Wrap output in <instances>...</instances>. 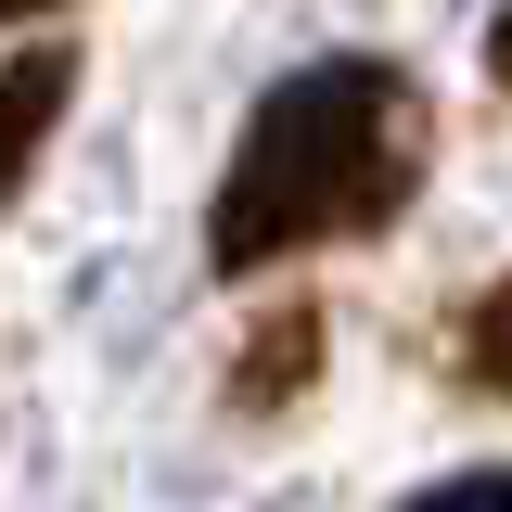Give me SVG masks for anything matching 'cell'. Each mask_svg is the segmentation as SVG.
<instances>
[{
	"label": "cell",
	"mask_w": 512,
	"mask_h": 512,
	"mask_svg": "<svg viewBox=\"0 0 512 512\" xmlns=\"http://www.w3.org/2000/svg\"><path fill=\"white\" fill-rule=\"evenodd\" d=\"M423 90L384 52H320L295 64L269 103L244 116L231 167H218V205H205V256L218 282H256V269H295L320 244H359L384 231L410 180H423Z\"/></svg>",
	"instance_id": "6da1fadb"
},
{
	"label": "cell",
	"mask_w": 512,
	"mask_h": 512,
	"mask_svg": "<svg viewBox=\"0 0 512 512\" xmlns=\"http://www.w3.org/2000/svg\"><path fill=\"white\" fill-rule=\"evenodd\" d=\"M308 372H320V308L295 295V308H269L244 333V359H231V410H282V397H308Z\"/></svg>",
	"instance_id": "7a4b0ae2"
},
{
	"label": "cell",
	"mask_w": 512,
	"mask_h": 512,
	"mask_svg": "<svg viewBox=\"0 0 512 512\" xmlns=\"http://www.w3.org/2000/svg\"><path fill=\"white\" fill-rule=\"evenodd\" d=\"M64 77H77L64 52H13L0 64V205H13L26 167H39V141L64 128Z\"/></svg>",
	"instance_id": "3957f363"
},
{
	"label": "cell",
	"mask_w": 512,
	"mask_h": 512,
	"mask_svg": "<svg viewBox=\"0 0 512 512\" xmlns=\"http://www.w3.org/2000/svg\"><path fill=\"white\" fill-rule=\"evenodd\" d=\"M448 372L474 384V397H512V269L461 308V333H448Z\"/></svg>",
	"instance_id": "277c9868"
},
{
	"label": "cell",
	"mask_w": 512,
	"mask_h": 512,
	"mask_svg": "<svg viewBox=\"0 0 512 512\" xmlns=\"http://www.w3.org/2000/svg\"><path fill=\"white\" fill-rule=\"evenodd\" d=\"M397 512H512V461H474V474H436L423 500H397Z\"/></svg>",
	"instance_id": "5b68a950"
},
{
	"label": "cell",
	"mask_w": 512,
	"mask_h": 512,
	"mask_svg": "<svg viewBox=\"0 0 512 512\" xmlns=\"http://www.w3.org/2000/svg\"><path fill=\"white\" fill-rule=\"evenodd\" d=\"M487 77H500V103H512V0H500V26H487Z\"/></svg>",
	"instance_id": "8992f818"
},
{
	"label": "cell",
	"mask_w": 512,
	"mask_h": 512,
	"mask_svg": "<svg viewBox=\"0 0 512 512\" xmlns=\"http://www.w3.org/2000/svg\"><path fill=\"white\" fill-rule=\"evenodd\" d=\"M13 13H52V0H0V26H13Z\"/></svg>",
	"instance_id": "52a82bcc"
}]
</instances>
